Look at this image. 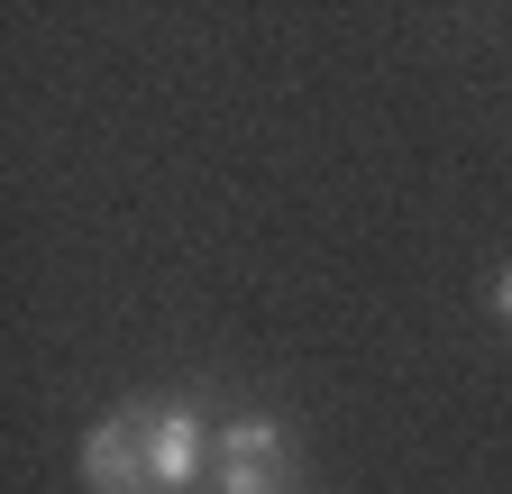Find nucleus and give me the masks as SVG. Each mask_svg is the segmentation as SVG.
Returning a JSON list of instances; mask_svg holds the SVG:
<instances>
[{
    "label": "nucleus",
    "mask_w": 512,
    "mask_h": 494,
    "mask_svg": "<svg viewBox=\"0 0 512 494\" xmlns=\"http://www.w3.org/2000/svg\"><path fill=\"white\" fill-rule=\"evenodd\" d=\"M211 494H293V440L284 421L247 412L211 440Z\"/></svg>",
    "instance_id": "f257e3e1"
},
{
    "label": "nucleus",
    "mask_w": 512,
    "mask_h": 494,
    "mask_svg": "<svg viewBox=\"0 0 512 494\" xmlns=\"http://www.w3.org/2000/svg\"><path fill=\"white\" fill-rule=\"evenodd\" d=\"M83 485L92 494H165L156 485V421H147V403H119L83 440Z\"/></svg>",
    "instance_id": "f03ea898"
},
{
    "label": "nucleus",
    "mask_w": 512,
    "mask_h": 494,
    "mask_svg": "<svg viewBox=\"0 0 512 494\" xmlns=\"http://www.w3.org/2000/svg\"><path fill=\"white\" fill-rule=\"evenodd\" d=\"M147 421H156V485L165 494H192L211 476V430H202V412L192 403H147Z\"/></svg>",
    "instance_id": "7ed1b4c3"
},
{
    "label": "nucleus",
    "mask_w": 512,
    "mask_h": 494,
    "mask_svg": "<svg viewBox=\"0 0 512 494\" xmlns=\"http://www.w3.org/2000/svg\"><path fill=\"white\" fill-rule=\"evenodd\" d=\"M494 312H503V321H512V266H503V275H494Z\"/></svg>",
    "instance_id": "20e7f679"
}]
</instances>
